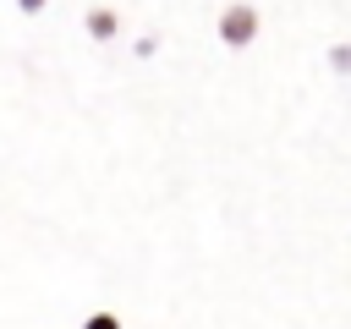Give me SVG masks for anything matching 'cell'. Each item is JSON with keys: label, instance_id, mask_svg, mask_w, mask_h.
I'll return each instance as SVG.
<instances>
[{"label": "cell", "instance_id": "277c9868", "mask_svg": "<svg viewBox=\"0 0 351 329\" xmlns=\"http://www.w3.org/2000/svg\"><path fill=\"white\" fill-rule=\"evenodd\" d=\"M88 329H121V318H115V313H93V318H88Z\"/></svg>", "mask_w": 351, "mask_h": 329}, {"label": "cell", "instance_id": "7a4b0ae2", "mask_svg": "<svg viewBox=\"0 0 351 329\" xmlns=\"http://www.w3.org/2000/svg\"><path fill=\"white\" fill-rule=\"evenodd\" d=\"M88 33L93 38H110L115 33V11H88Z\"/></svg>", "mask_w": 351, "mask_h": 329}, {"label": "cell", "instance_id": "5b68a950", "mask_svg": "<svg viewBox=\"0 0 351 329\" xmlns=\"http://www.w3.org/2000/svg\"><path fill=\"white\" fill-rule=\"evenodd\" d=\"M22 5H27V11H38V5H44V0H22Z\"/></svg>", "mask_w": 351, "mask_h": 329}, {"label": "cell", "instance_id": "6da1fadb", "mask_svg": "<svg viewBox=\"0 0 351 329\" xmlns=\"http://www.w3.org/2000/svg\"><path fill=\"white\" fill-rule=\"evenodd\" d=\"M219 38H225L230 49L252 44V38H258V11H252V5H230V11L219 16Z\"/></svg>", "mask_w": 351, "mask_h": 329}, {"label": "cell", "instance_id": "3957f363", "mask_svg": "<svg viewBox=\"0 0 351 329\" xmlns=\"http://www.w3.org/2000/svg\"><path fill=\"white\" fill-rule=\"evenodd\" d=\"M329 66L346 77V71H351V44H335V49H329Z\"/></svg>", "mask_w": 351, "mask_h": 329}]
</instances>
